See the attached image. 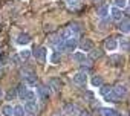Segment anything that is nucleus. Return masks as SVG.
Listing matches in <instances>:
<instances>
[{
    "instance_id": "nucleus-21",
    "label": "nucleus",
    "mask_w": 130,
    "mask_h": 116,
    "mask_svg": "<svg viewBox=\"0 0 130 116\" xmlns=\"http://www.w3.org/2000/svg\"><path fill=\"white\" fill-rule=\"evenodd\" d=\"M60 61H61V55H60V52H51V55H49V63L51 64H60Z\"/></svg>"
},
{
    "instance_id": "nucleus-22",
    "label": "nucleus",
    "mask_w": 130,
    "mask_h": 116,
    "mask_svg": "<svg viewBox=\"0 0 130 116\" xmlns=\"http://www.w3.org/2000/svg\"><path fill=\"white\" fill-rule=\"evenodd\" d=\"M109 5H101L100 8H98V17L100 18H107L109 17Z\"/></svg>"
},
{
    "instance_id": "nucleus-3",
    "label": "nucleus",
    "mask_w": 130,
    "mask_h": 116,
    "mask_svg": "<svg viewBox=\"0 0 130 116\" xmlns=\"http://www.w3.org/2000/svg\"><path fill=\"white\" fill-rule=\"evenodd\" d=\"M31 56H34L37 61L40 63H46L47 60V49L44 46H37L34 47V50H31Z\"/></svg>"
},
{
    "instance_id": "nucleus-12",
    "label": "nucleus",
    "mask_w": 130,
    "mask_h": 116,
    "mask_svg": "<svg viewBox=\"0 0 130 116\" xmlns=\"http://www.w3.org/2000/svg\"><path fill=\"white\" fill-rule=\"evenodd\" d=\"M15 43L19 46H28L31 43V35L26 34V32H20L17 37H15Z\"/></svg>"
},
{
    "instance_id": "nucleus-24",
    "label": "nucleus",
    "mask_w": 130,
    "mask_h": 116,
    "mask_svg": "<svg viewBox=\"0 0 130 116\" xmlns=\"http://www.w3.org/2000/svg\"><path fill=\"white\" fill-rule=\"evenodd\" d=\"M100 111H101L103 116H122L119 111H116V110H113V108H101Z\"/></svg>"
},
{
    "instance_id": "nucleus-32",
    "label": "nucleus",
    "mask_w": 130,
    "mask_h": 116,
    "mask_svg": "<svg viewBox=\"0 0 130 116\" xmlns=\"http://www.w3.org/2000/svg\"><path fill=\"white\" fill-rule=\"evenodd\" d=\"M93 2H95V3H100V2H101V0H93Z\"/></svg>"
},
{
    "instance_id": "nucleus-29",
    "label": "nucleus",
    "mask_w": 130,
    "mask_h": 116,
    "mask_svg": "<svg viewBox=\"0 0 130 116\" xmlns=\"http://www.w3.org/2000/svg\"><path fill=\"white\" fill-rule=\"evenodd\" d=\"M6 96H8V99H9V101H12V99H14V98L17 96V93H15V90H9Z\"/></svg>"
},
{
    "instance_id": "nucleus-11",
    "label": "nucleus",
    "mask_w": 130,
    "mask_h": 116,
    "mask_svg": "<svg viewBox=\"0 0 130 116\" xmlns=\"http://www.w3.org/2000/svg\"><path fill=\"white\" fill-rule=\"evenodd\" d=\"M23 107H25L26 114H28V113H29V114H35V113L38 111V104H37V101H25Z\"/></svg>"
},
{
    "instance_id": "nucleus-19",
    "label": "nucleus",
    "mask_w": 130,
    "mask_h": 116,
    "mask_svg": "<svg viewBox=\"0 0 130 116\" xmlns=\"http://www.w3.org/2000/svg\"><path fill=\"white\" fill-rule=\"evenodd\" d=\"M90 86H92L93 89H100V87L103 86V76H101V75H93V76L90 78Z\"/></svg>"
},
{
    "instance_id": "nucleus-8",
    "label": "nucleus",
    "mask_w": 130,
    "mask_h": 116,
    "mask_svg": "<svg viewBox=\"0 0 130 116\" xmlns=\"http://www.w3.org/2000/svg\"><path fill=\"white\" fill-rule=\"evenodd\" d=\"M112 92H113V95L116 96V99L119 101V99H122V98L127 95V87H125L124 84H116L115 87H112Z\"/></svg>"
},
{
    "instance_id": "nucleus-23",
    "label": "nucleus",
    "mask_w": 130,
    "mask_h": 116,
    "mask_svg": "<svg viewBox=\"0 0 130 116\" xmlns=\"http://www.w3.org/2000/svg\"><path fill=\"white\" fill-rule=\"evenodd\" d=\"M12 116H26V111H25L23 104H17V105H14V113H12Z\"/></svg>"
},
{
    "instance_id": "nucleus-25",
    "label": "nucleus",
    "mask_w": 130,
    "mask_h": 116,
    "mask_svg": "<svg viewBox=\"0 0 130 116\" xmlns=\"http://www.w3.org/2000/svg\"><path fill=\"white\" fill-rule=\"evenodd\" d=\"M127 5H128V0H113V6L118 8V9H121V11L125 9Z\"/></svg>"
},
{
    "instance_id": "nucleus-27",
    "label": "nucleus",
    "mask_w": 130,
    "mask_h": 116,
    "mask_svg": "<svg viewBox=\"0 0 130 116\" xmlns=\"http://www.w3.org/2000/svg\"><path fill=\"white\" fill-rule=\"evenodd\" d=\"M110 63H113V66H121L122 58L121 56H110Z\"/></svg>"
},
{
    "instance_id": "nucleus-33",
    "label": "nucleus",
    "mask_w": 130,
    "mask_h": 116,
    "mask_svg": "<svg viewBox=\"0 0 130 116\" xmlns=\"http://www.w3.org/2000/svg\"><path fill=\"white\" fill-rule=\"evenodd\" d=\"M66 2H69V3H71V2H75V0H66Z\"/></svg>"
},
{
    "instance_id": "nucleus-4",
    "label": "nucleus",
    "mask_w": 130,
    "mask_h": 116,
    "mask_svg": "<svg viewBox=\"0 0 130 116\" xmlns=\"http://www.w3.org/2000/svg\"><path fill=\"white\" fill-rule=\"evenodd\" d=\"M72 81L74 84L80 86V87H84L87 84V72H83V70H78L72 75Z\"/></svg>"
},
{
    "instance_id": "nucleus-10",
    "label": "nucleus",
    "mask_w": 130,
    "mask_h": 116,
    "mask_svg": "<svg viewBox=\"0 0 130 116\" xmlns=\"http://www.w3.org/2000/svg\"><path fill=\"white\" fill-rule=\"evenodd\" d=\"M78 46H80V50H81V52H84V53H87V52L93 50V41H92L90 38H84V40L78 41Z\"/></svg>"
},
{
    "instance_id": "nucleus-13",
    "label": "nucleus",
    "mask_w": 130,
    "mask_h": 116,
    "mask_svg": "<svg viewBox=\"0 0 130 116\" xmlns=\"http://www.w3.org/2000/svg\"><path fill=\"white\" fill-rule=\"evenodd\" d=\"M47 89H51V92H54V93L60 92V89H61V81H60L58 78H49V81H47Z\"/></svg>"
},
{
    "instance_id": "nucleus-17",
    "label": "nucleus",
    "mask_w": 130,
    "mask_h": 116,
    "mask_svg": "<svg viewBox=\"0 0 130 116\" xmlns=\"http://www.w3.org/2000/svg\"><path fill=\"white\" fill-rule=\"evenodd\" d=\"M0 113H2V116H12V113H14V105H11L9 102L3 104L2 108H0Z\"/></svg>"
},
{
    "instance_id": "nucleus-2",
    "label": "nucleus",
    "mask_w": 130,
    "mask_h": 116,
    "mask_svg": "<svg viewBox=\"0 0 130 116\" xmlns=\"http://www.w3.org/2000/svg\"><path fill=\"white\" fill-rule=\"evenodd\" d=\"M78 47V38L77 37H71L63 40V46H61V52H75Z\"/></svg>"
},
{
    "instance_id": "nucleus-31",
    "label": "nucleus",
    "mask_w": 130,
    "mask_h": 116,
    "mask_svg": "<svg viewBox=\"0 0 130 116\" xmlns=\"http://www.w3.org/2000/svg\"><path fill=\"white\" fill-rule=\"evenodd\" d=\"M3 96H5V92H3V89H2V87H0V99H2Z\"/></svg>"
},
{
    "instance_id": "nucleus-5",
    "label": "nucleus",
    "mask_w": 130,
    "mask_h": 116,
    "mask_svg": "<svg viewBox=\"0 0 130 116\" xmlns=\"http://www.w3.org/2000/svg\"><path fill=\"white\" fill-rule=\"evenodd\" d=\"M100 89H101V90H100V92H101V96H103L107 102H118V99H116V96L113 95L110 86H101Z\"/></svg>"
},
{
    "instance_id": "nucleus-30",
    "label": "nucleus",
    "mask_w": 130,
    "mask_h": 116,
    "mask_svg": "<svg viewBox=\"0 0 130 116\" xmlns=\"http://www.w3.org/2000/svg\"><path fill=\"white\" fill-rule=\"evenodd\" d=\"M77 116H89V113H87V111H78Z\"/></svg>"
},
{
    "instance_id": "nucleus-15",
    "label": "nucleus",
    "mask_w": 130,
    "mask_h": 116,
    "mask_svg": "<svg viewBox=\"0 0 130 116\" xmlns=\"http://www.w3.org/2000/svg\"><path fill=\"white\" fill-rule=\"evenodd\" d=\"M72 60L77 64H81V63H84L87 60V55L84 52H81V50H75V52H72Z\"/></svg>"
},
{
    "instance_id": "nucleus-7",
    "label": "nucleus",
    "mask_w": 130,
    "mask_h": 116,
    "mask_svg": "<svg viewBox=\"0 0 130 116\" xmlns=\"http://www.w3.org/2000/svg\"><path fill=\"white\" fill-rule=\"evenodd\" d=\"M78 107H77V104H74V102H66L63 105V113L64 114H68V116H77L78 114Z\"/></svg>"
},
{
    "instance_id": "nucleus-9",
    "label": "nucleus",
    "mask_w": 130,
    "mask_h": 116,
    "mask_svg": "<svg viewBox=\"0 0 130 116\" xmlns=\"http://www.w3.org/2000/svg\"><path fill=\"white\" fill-rule=\"evenodd\" d=\"M104 49H106L107 52H115V50L118 49V40H116L115 37L106 38V41H104Z\"/></svg>"
},
{
    "instance_id": "nucleus-20",
    "label": "nucleus",
    "mask_w": 130,
    "mask_h": 116,
    "mask_svg": "<svg viewBox=\"0 0 130 116\" xmlns=\"http://www.w3.org/2000/svg\"><path fill=\"white\" fill-rule=\"evenodd\" d=\"M19 58L22 61H26V60H29L31 58V49H28V47H23V49H20L19 50Z\"/></svg>"
},
{
    "instance_id": "nucleus-35",
    "label": "nucleus",
    "mask_w": 130,
    "mask_h": 116,
    "mask_svg": "<svg viewBox=\"0 0 130 116\" xmlns=\"http://www.w3.org/2000/svg\"><path fill=\"white\" fill-rule=\"evenodd\" d=\"M0 66H2V64H0Z\"/></svg>"
},
{
    "instance_id": "nucleus-34",
    "label": "nucleus",
    "mask_w": 130,
    "mask_h": 116,
    "mask_svg": "<svg viewBox=\"0 0 130 116\" xmlns=\"http://www.w3.org/2000/svg\"><path fill=\"white\" fill-rule=\"evenodd\" d=\"M54 116H60V114H54Z\"/></svg>"
},
{
    "instance_id": "nucleus-14",
    "label": "nucleus",
    "mask_w": 130,
    "mask_h": 116,
    "mask_svg": "<svg viewBox=\"0 0 130 116\" xmlns=\"http://www.w3.org/2000/svg\"><path fill=\"white\" fill-rule=\"evenodd\" d=\"M109 14H110V17H112L115 22H121V20L124 18L122 11L118 9V8H115V6H110V8H109Z\"/></svg>"
},
{
    "instance_id": "nucleus-16",
    "label": "nucleus",
    "mask_w": 130,
    "mask_h": 116,
    "mask_svg": "<svg viewBox=\"0 0 130 116\" xmlns=\"http://www.w3.org/2000/svg\"><path fill=\"white\" fill-rule=\"evenodd\" d=\"M118 31L122 32V34H128L130 32V22H128V18L124 17L121 22H118Z\"/></svg>"
},
{
    "instance_id": "nucleus-18",
    "label": "nucleus",
    "mask_w": 130,
    "mask_h": 116,
    "mask_svg": "<svg viewBox=\"0 0 130 116\" xmlns=\"http://www.w3.org/2000/svg\"><path fill=\"white\" fill-rule=\"evenodd\" d=\"M26 92H28V87L22 83L17 89H15V93H17V98L19 99H22V101H25V98H26Z\"/></svg>"
},
{
    "instance_id": "nucleus-28",
    "label": "nucleus",
    "mask_w": 130,
    "mask_h": 116,
    "mask_svg": "<svg viewBox=\"0 0 130 116\" xmlns=\"http://www.w3.org/2000/svg\"><path fill=\"white\" fill-rule=\"evenodd\" d=\"M90 55H92L93 60H96V58H101V56H103V50H101V49H95Z\"/></svg>"
},
{
    "instance_id": "nucleus-6",
    "label": "nucleus",
    "mask_w": 130,
    "mask_h": 116,
    "mask_svg": "<svg viewBox=\"0 0 130 116\" xmlns=\"http://www.w3.org/2000/svg\"><path fill=\"white\" fill-rule=\"evenodd\" d=\"M35 95H37V98L40 99V102H47L49 101V89L46 87V86H38L37 87V92H35Z\"/></svg>"
},
{
    "instance_id": "nucleus-26",
    "label": "nucleus",
    "mask_w": 130,
    "mask_h": 116,
    "mask_svg": "<svg viewBox=\"0 0 130 116\" xmlns=\"http://www.w3.org/2000/svg\"><path fill=\"white\" fill-rule=\"evenodd\" d=\"M118 49H121V52H128V40L127 38H122L118 43Z\"/></svg>"
},
{
    "instance_id": "nucleus-1",
    "label": "nucleus",
    "mask_w": 130,
    "mask_h": 116,
    "mask_svg": "<svg viewBox=\"0 0 130 116\" xmlns=\"http://www.w3.org/2000/svg\"><path fill=\"white\" fill-rule=\"evenodd\" d=\"M20 75H22L23 84L26 87H35V84H37V75H35L34 70H31V69H22Z\"/></svg>"
}]
</instances>
